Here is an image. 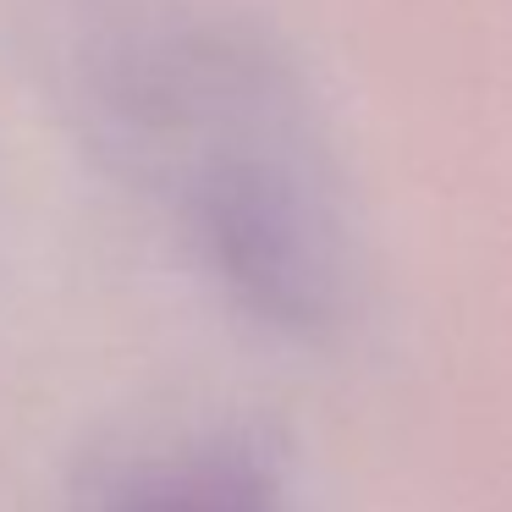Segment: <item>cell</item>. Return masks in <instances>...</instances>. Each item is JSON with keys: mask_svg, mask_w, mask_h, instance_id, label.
I'll return each instance as SVG.
<instances>
[{"mask_svg": "<svg viewBox=\"0 0 512 512\" xmlns=\"http://www.w3.org/2000/svg\"><path fill=\"white\" fill-rule=\"evenodd\" d=\"M127 111L193 138L188 221L237 303L281 331H325L347 298V232L287 72L210 34L155 56Z\"/></svg>", "mask_w": 512, "mask_h": 512, "instance_id": "cell-1", "label": "cell"}, {"mask_svg": "<svg viewBox=\"0 0 512 512\" xmlns=\"http://www.w3.org/2000/svg\"><path fill=\"white\" fill-rule=\"evenodd\" d=\"M94 512H281V490L248 446L210 441L122 468Z\"/></svg>", "mask_w": 512, "mask_h": 512, "instance_id": "cell-2", "label": "cell"}]
</instances>
